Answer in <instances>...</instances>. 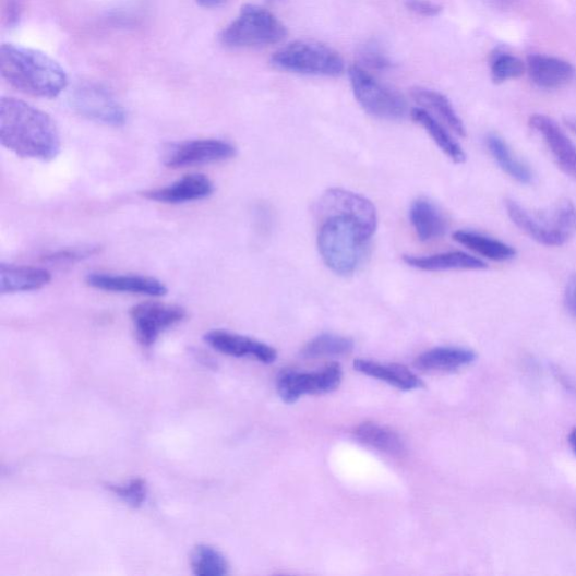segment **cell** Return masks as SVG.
<instances>
[{"instance_id": "cell-2", "label": "cell", "mask_w": 576, "mask_h": 576, "mask_svg": "<svg viewBox=\"0 0 576 576\" xmlns=\"http://www.w3.org/2000/svg\"><path fill=\"white\" fill-rule=\"evenodd\" d=\"M0 142L22 158L51 161L61 152L55 121L39 108L13 98L0 99Z\"/></svg>"}, {"instance_id": "cell-36", "label": "cell", "mask_w": 576, "mask_h": 576, "mask_svg": "<svg viewBox=\"0 0 576 576\" xmlns=\"http://www.w3.org/2000/svg\"><path fill=\"white\" fill-rule=\"evenodd\" d=\"M485 2L495 10L512 11L517 8L523 0H485Z\"/></svg>"}, {"instance_id": "cell-28", "label": "cell", "mask_w": 576, "mask_h": 576, "mask_svg": "<svg viewBox=\"0 0 576 576\" xmlns=\"http://www.w3.org/2000/svg\"><path fill=\"white\" fill-rule=\"evenodd\" d=\"M353 340L333 334H323L312 339L303 349L307 358L344 356L353 349Z\"/></svg>"}, {"instance_id": "cell-4", "label": "cell", "mask_w": 576, "mask_h": 576, "mask_svg": "<svg viewBox=\"0 0 576 576\" xmlns=\"http://www.w3.org/2000/svg\"><path fill=\"white\" fill-rule=\"evenodd\" d=\"M511 220L540 244L560 247L576 233V207L564 200L551 211L533 213L513 200L506 201Z\"/></svg>"}, {"instance_id": "cell-13", "label": "cell", "mask_w": 576, "mask_h": 576, "mask_svg": "<svg viewBox=\"0 0 576 576\" xmlns=\"http://www.w3.org/2000/svg\"><path fill=\"white\" fill-rule=\"evenodd\" d=\"M529 125L543 136L559 167L576 179V147L561 127L543 115L532 116Z\"/></svg>"}, {"instance_id": "cell-12", "label": "cell", "mask_w": 576, "mask_h": 576, "mask_svg": "<svg viewBox=\"0 0 576 576\" xmlns=\"http://www.w3.org/2000/svg\"><path fill=\"white\" fill-rule=\"evenodd\" d=\"M86 283L96 290L115 293H129L160 298L168 290L160 280L140 275H118L105 273H92L87 275Z\"/></svg>"}, {"instance_id": "cell-3", "label": "cell", "mask_w": 576, "mask_h": 576, "mask_svg": "<svg viewBox=\"0 0 576 576\" xmlns=\"http://www.w3.org/2000/svg\"><path fill=\"white\" fill-rule=\"evenodd\" d=\"M0 72L17 91L41 98H55L68 86L64 69L48 55L15 45L0 48Z\"/></svg>"}, {"instance_id": "cell-30", "label": "cell", "mask_w": 576, "mask_h": 576, "mask_svg": "<svg viewBox=\"0 0 576 576\" xmlns=\"http://www.w3.org/2000/svg\"><path fill=\"white\" fill-rule=\"evenodd\" d=\"M108 489L133 508L141 507L148 493L147 483L142 479H133L125 484H110Z\"/></svg>"}, {"instance_id": "cell-24", "label": "cell", "mask_w": 576, "mask_h": 576, "mask_svg": "<svg viewBox=\"0 0 576 576\" xmlns=\"http://www.w3.org/2000/svg\"><path fill=\"white\" fill-rule=\"evenodd\" d=\"M453 238L459 244L493 262H507L517 254L512 245L475 231L459 230Z\"/></svg>"}, {"instance_id": "cell-7", "label": "cell", "mask_w": 576, "mask_h": 576, "mask_svg": "<svg viewBox=\"0 0 576 576\" xmlns=\"http://www.w3.org/2000/svg\"><path fill=\"white\" fill-rule=\"evenodd\" d=\"M348 75L353 95L368 115L386 121L406 118L408 105L401 94L379 82L362 65H351Z\"/></svg>"}, {"instance_id": "cell-5", "label": "cell", "mask_w": 576, "mask_h": 576, "mask_svg": "<svg viewBox=\"0 0 576 576\" xmlns=\"http://www.w3.org/2000/svg\"><path fill=\"white\" fill-rule=\"evenodd\" d=\"M287 35L285 25L271 12L257 5H244L238 17L221 33L228 48H259L281 43Z\"/></svg>"}, {"instance_id": "cell-19", "label": "cell", "mask_w": 576, "mask_h": 576, "mask_svg": "<svg viewBox=\"0 0 576 576\" xmlns=\"http://www.w3.org/2000/svg\"><path fill=\"white\" fill-rule=\"evenodd\" d=\"M353 368L359 373L383 381L401 391L423 387V382L408 368L400 364H380L369 359H356Z\"/></svg>"}, {"instance_id": "cell-29", "label": "cell", "mask_w": 576, "mask_h": 576, "mask_svg": "<svg viewBox=\"0 0 576 576\" xmlns=\"http://www.w3.org/2000/svg\"><path fill=\"white\" fill-rule=\"evenodd\" d=\"M526 63L518 57L503 51H496L491 59V75L494 83L517 80L525 74Z\"/></svg>"}, {"instance_id": "cell-39", "label": "cell", "mask_w": 576, "mask_h": 576, "mask_svg": "<svg viewBox=\"0 0 576 576\" xmlns=\"http://www.w3.org/2000/svg\"><path fill=\"white\" fill-rule=\"evenodd\" d=\"M568 443H569L571 448L576 454V428L572 430L569 437H568Z\"/></svg>"}, {"instance_id": "cell-27", "label": "cell", "mask_w": 576, "mask_h": 576, "mask_svg": "<svg viewBox=\"0 0 576 576\" xmlns=\"http://www.w3.org/2000/svg\"><path fill=\"white\" fill-rule=\"evenodd\" d=\"M193 572L199 576H224L229 573L227 559L208 545H199L191 556Z\"/></svg>"}, {"instance_id": "cell-38", "label": "cell", "mask_w": 576, "mask_h": 576, "mask_svg": "<svg viewBox=\"0 0 576 576\" xmlns=\"http://www.w3.org/2000/svg\"><path fill=\"white\" fill-rule=\"evenodd\" d=\"M565 125L574 133L576 134V118L575 117H567L564 119Z\"/></svg>"}, {"instance_id": "cell-31", "label": "cell", "mask_w": 576, "mask_h": 576, "mask_svg": "<svg viewBox=\"0 0 576 576\" xmlns=\"http://www.w3.org/2000/svg\"><path fill=\"white\" fill-rule=\"evenodd\" d=\"M97 252V247L67 248L51 252L50 255L45 257V261L51 263H71L92 257Z\"/></svg>"}, {"instance_id": "cell-6", "label": "cell", "mask_w": 576, "mask_h": 576, "mask_svg": "<svg viewBox=\"0 0 576 576\" xmlns=\"http://www.w3.org/2000/svg\"><path fill=\"white\" fill-rule=\"evenodd\" d=\"M272 64L292 74L319 77H337L345 70L343 58L333 49L309 41H298L279 49Z\"/></svg>"}, {"instance_id": "cell-9", "label": "cell", "mask_w": 576, "mask_h": 576, "mask_svg": "<svg viewBox=\"0 0 576 576\" xmlns=\"http://www.w3.org/2000/svg\"><path fill=\"white\" fill-rule=\"evenodd\" d=\"M71 104L83 117L110 127H122L127 112L115 95L105 87L94 84H80L71 94Z\"/></svg>"}, {"instance_id": "cell-16", "label": "cell", "mask_w": 576, "mask_h": 576, "mask_svg": "<svg viewBox=\"0 0 576 576\" xmlns=\"http://www.w3.org/2000/svg\"><path fill=\"white\" fill-rule=\"evenodd\" d=\"M526 69L532 83L543 89L564 87L575 76V69L569 62L547 55L529 56Z\"/></svg>"}, {"instance_id": "cell-21", "label": "cell", "mask_w": 576, "mask_h": 576, "mask_svg": "<svg viewBox=\"0 0 576 576\" xmlns=\"http://www.w3.org/2000/svg\"><path fill=\"white\" fill-rule=\"evenodd\" d=\"M410 221L420 241L429 242L441 239L447 231V224L439 207L420 199L412 203Z\"/></svg>"}, {"instance_id": "cell-20", "label": "cell", "mask_w": 576, "mask_h": 576, "mask_svg": "<svg viewBox=\"0 0 576 576\" xmlns=\"http://www.w3.org/2000/svg\"><path fill=\"white\" fill-rule=\"evenodd\" d=\"M404 262L408 266L423 272L481 271L488 268L483 261L463 251L444 252V254L424 257L405 256Z\"/></svg>"}, {"instance_id": "cell-26", "label": "cell", "mask_w": 576, "mask_h": 576, "mask_svg": "<svg viewBox=\"0 0 576 576\" xmlns=\"http://www.w3.org/2000/svg\"><path fill=\"white\" fill-rule=\"evenodd\" d=\"M487 144L490 154L504 172H507L521 184H530L532 182L530 169L515 158L503 139L496 134H490L487 137Z\"/></svg>"}, {"instance_id": "cell-18", "label": "cell", "mask_w": 576, "mask_h": 576, "mask_svg": "<svg viewBox=\"0 0 576 576\" xmlns=\"http://www.w3.org/2000/svg\"><path fill=\"white\" fill-rule=\"evenodd\" d=\"M477 353L461 347L430 349L416 359L415 367L424 372H452L476 362Z\"/></svg>"}, {"instance_id": "cell-15", "label": "cell", "mask_w": 576, "mask_h": 576, "mask_svg": "<svg viewBox=\"0 0 576 576\" xmlns=\"http://www.w3.org/2000/svg\"><path fill=\"white\" fill-rule=\"evenodd\" d=\"M214 193L212 180L201 173L187 175L169 187L143 192L147 200L165 204H182L201 201Z\"/></svg>"}, {"instance_id": "cell-25", "label": "cell", "mask_w": 576, "mask_h": 576, "mask_svg": "<svg viewBox=\"0 0 576 576\" xmlns=\"http://www.w3.org/2000/svg\"><path fill=\"white\" fill-rule=\"evenodd\" d=\"M412 97L429 111L437 115L454 133L466 135L465 125L446 96L436 91L418 87L412 91Z\"/></svg>"}, {"instance_id": "cell-1", "label": "cell", "mask_w": 576, "mask_h": 576, "mask_svg": "<svg viewBox=\"0 0 576 576\" xmlns=\"http://www.w3.org/2000/svg\"><path fill=\"white\" fill-rule=\"evenodd\" d=\"M320 255L335 274L349 277L364 264L377 229V212L367 197L331 189L320 200Z\"/></svg>"}, {"instance_id": "cell-23", "label": "cell", "mask_w": 576, "mask_h": 576, "mask_svg": "<svg viewBox=\"0 0 576 576\" xmlns=\"http://www.w3.org/2000/svg\"><path fill=\"white\" fill-rule=\"evenodd\" d=\"M355 437L371 448L393 456L406 453L404 440L392 429L375 422H364L355 429Z\"/></svg>"}, {"instance_id": "cell-34", "label": "cell", "mask_w": 576, "mask_h": 576, "mask_svg": "<svg viewBox=\"0 0 576 576\" xmlns=\"http://www.w3.org/2000/svg\"><path fill=\"white\" fill-rule=\"evenodd\" d=\"M22 5L20 0H8L5 8V21L8 26H15L21 20Z\"/></svg>"}, {"instance_id": "cell-10", "label": "cell", "mask_w": 576, "mask_h": 576, "mask_svg": "<svg viewBox=\"0 0 576 576\" xmlns=\"http://www.w3.org/2000/svg\"><path fill=\"white\" fill-rule=\"evenodd\" d=\"M341 381L343 370L337 363L313 373L286 370L277 377V392L285 404L292 405L307 394L332 393L340 386Z\"/></svg>"}, {"instance_id": "cell-40", "label": "cell", "mask_w": 576, "mask_h": 576, "mask_svg": "<svg viewBox=\"0 0 576 576\" xmlns=\"http://www.w3.org/2000/svg\"><path fill=\"white\" fill-rule=\"evenodd\" d=\"M269 3H278V2H283V0H268Z\"/></svg>"}, {"instance_id": "cell-35", "label": "cell", "mask_w": 576, "mask_h": 576, "mask_svg": "<svg viewBox=\"0 0 576 576\" xmlns=\"http://www.w3.org/2000/svg\"><path fill=\"white\" fill-rule=\"evenodd\" d=\"M565 304L568 311L576 316V274L573 275L567 283Z\"/></svg>"}, {"instance_id": "cell-37", "label": "cell", "mask_w": 576, "mask_h": 576, "mask_svg": "<svg viewBox=\"0 0 576 576\" xmlns=\"http://www.w3.org/2000/svg\"><path fill=\"white\" fill-rule=\"evenodd\" d=\"M196 2L205 9H215L224 5L227 0H196Z\"/></svg>"}, {"instance_id": "cell-17", "label": "cell", "mask_w": 576, "mask_h": 576, "mask_svg": "<svg viewBox=\"0 0 576 576\" xmlns=\"http://www.w3.org/2000/svg\"><path fill=\"white\" fill-rule=\"evenodd\" d=\"M52 279L44 268L0 264V293L14 295L40 290Z\"/></svg>"}, {"instance_id": "cell-14", "label": "cell", "mask_w": 576, "mask_h": 576, "mask_svg": "<svg viewBox=\"0 0 576 576\" xmlns=\"http://www.w3.org/2000/svg\"><path fill=\"white\" fill-rule=\"evenodd\" d=\"M204 339L213 349L228 356L254 357L264 364H273L277 359V351L273 347L225 331L209 332Z\"/></svg>"}, {"instance_id": "cell-11", "label": "cell", "mask_w": 576, "mask_h": 576, "mask_svg": "<svg viewBox=\"0 0 576 576\" xmlns=\"http://www.w3.org/2000/svg\"><path fill=\"white\" fill-rule=\"evenodd\" d=\"M130 316L139 343L144 347H151L164 332L182 322L187 311L179 305L146 302L133 307Z\"/></svg>"}, {"instance_id": "cell-8", "label": "cell", "mask_w": 576, "mask_h": 576, "mask_svg": "<svg viewBox=\"0 0 576 576\" xmlns=\"http://www.w3.org/2000/svg\"><path fill=\"white\" fill-rule=\"evenodd\" d=\"M237 155L233 144L218 139L189 140L169 144L164 165L178 169L229 160Z\"/></svg>"}, {"instance_id": "cell-22", "label": "cell", "mask_w": 576, "mask_h": 576, "mask_svg": "<svg viewBox=\"0 0 576 576\" xmlns=\"http://www.w3.org/2000/svg\"><path fill=\"white\" fill-rule=\"evenodd\" d=\"M411 118L427 131L439 148L453 163L460 165L466 161V154L460 144L434 116L424 110V108L416 107L411 111Z\"/></svg>"}, {"instance_id": "cell-33", "label": "cell", "mask_w": 576, "mask_h": 576, "mask_svg": "<svg viewBox=\"0 0 576 576\" xmlns=\"http://www.w3.org/2000/svg\"><path fill=\"white\" fill-rule=\"evenodd\" d=\"M406 8L412 13L423 17L439 16L443 8L431 0H405Z\"/></svg>"}, {"instance_id": "cell-32", "label": "cell", "mask_w": 576, "mask_h": 576, "mask_svg": "<svg viewBox=\"0 0 576 576\" xmlns=\"http://www.w3.org/2000/svg\"><path fill=\"white\" fill-rule=\"evenodd\" d=\"M360 61L370 69L375 70H386L391 67L388 58L381 51V49L374 46L365 47L363 51L360 52Z\"/></svg>"}]
</instances>
